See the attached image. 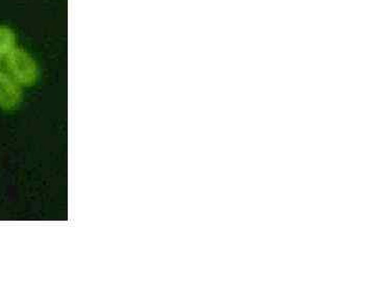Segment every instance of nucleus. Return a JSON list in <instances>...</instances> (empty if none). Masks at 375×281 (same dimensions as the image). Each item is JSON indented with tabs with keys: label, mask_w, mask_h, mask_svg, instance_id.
<instances>
[{
	"label": "nucleus",
	"mask_w": 375,
	"mask_h": 281,
	"mask_svg": "<svg viewBox=\"0 0 375 281\" xmlns=\"http://www.w3.org/2000/svg\"><path fill=\"white\" fill-rule=\"evenodd\" d=\"M0 56H2V55H0Z\"/></svg>",
	"instance_id": "obj_4"
},
{
	"label": "nucleus",
	"mask_w": 375,
	"mask_h": 281,
	"mask_svg": "<svg viewBox=\"0 0 375 281\" xmlns=\"http://www.w3.org/2000/svg\"><path fill=\"white\" fill-rule=\"evenodd\" d=\"M6 64L11 77L16 83L23 86H31L37 81V64L25 50L15 47L6 55Z\"/></svg>",
	"instance_id": "obj_1"
},
{
	"label": "nucleus",
	"mask_w": 375,
	"mask_h": 281,
	"mask_svg": "<svg viewBox=\"0 0 375 281\" xmlns=\"http://www.w3.org/2000/svg\"><path fill=\"white\" fill-rule=\"evenodd\" d=\"M15 32L7 26H0V55H7L15 48Z\"/></svg>",
	"instance_id": "obj_3"
},
{
	"label": "nucleus",
	"mask_w": 375,
	"mask_h": 281,
	"mask_svg": "<svg viewBox=\"0 0 375 281\" xmlns=\"http://www.w3.org/2000/svg\"><path fill=\"white\" fill-rule=\"evenodd\" d=\"M21 90L10 75L0 71V107L5 110L14 109L21 101Z\"/></svg>",
	"instance_id": "obj_2"
}]
</instances>
